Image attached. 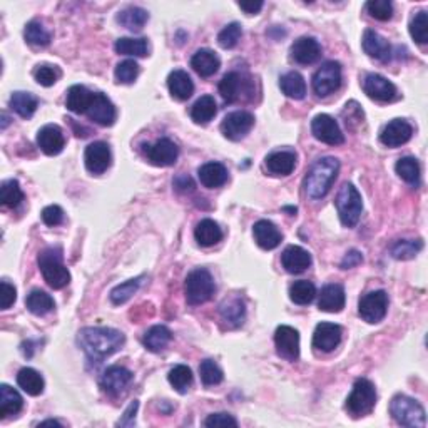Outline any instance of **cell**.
Returning <instances> with one entry per match:
<instances>
[{
  "label": "cell",
  "mask_w": 428,
  "mask_h": 428,
  "mask_svg": "<svg viewBox=\"0 0 428 428\" xmlns=\"http://www.w3.org/2000/svg\"><path fill=\"white\" fill-rule=\"evenodd\" d=\"M362 261H363V255L357 250H351L345 255V258L341 259L340 267H341V269H350V268L358 267V264H362Z\"/></svg>",
  "instance_id": "obj_60"
},
{
  "label": "cell",
  "mask_w": 428,
  "mask_h": 428,
  "mask_svg": "<svg viewBox=\"0 0 428 428\" xmlns=\"http://www.w3.org/2000/svg\"><path fill=\"white\" fill-rule=\"evenodd\" d=\"M279 87H281V91L286 97L295 99V101H301L306 96V82L303 75L296 71L286 72L285 75H281Z\"/></svg>",
  "instance_id": "obj_36"
},
{
  "label": "cell",
  "mask_w": 428,
  "mask_h": 428,
  "mask_svg": "<svg viewBox=\"0 0 428 428\" xmlns=\"http://www.w3.org/2000/svg\"><path fill=\"white\" fill-rule=\"evenodd\" d=\"M365 7H367V12L377 20H390L391 16H393V6L389 0H372V2H367Z\"/></svg>",
  "instance_id": "obj_54"
},
{
  "label": "cell",
  "mask_w": 428,
  "mask_h": 428,
  "mask_svg": "<svg viewBox=\"0 0 428 428\" xmlns=\"http://www.w3.org/2000/svg\"><path fill=\"white\" fill-rule=\"evenodd\" d=\"M39 427H62V423L57 420H46V422H40Z\"/></svg>",
  "instance_id": "obj_63"
},
{
  "label": "cell",
  "mask_w": 428,
  "mask_h": 428,
  "mask_svg": "<svg viewBox=\"0 0 428 428\" xmlns=\"http://www.w3.org/2000/svg\"><path fill=\"white\" fill-rule=\"evenodd\" d=\"M221 319L228 324V328H238L245 323L246 318V306L245 301L238 296H233L226 301H223L219 306Z\"/></svg>",
  "instance_id": "obj_27"
},
{
  "label": "cell",
  "mask_w": 428,
  "mask_h": 428,
  "mask_svg": "<svg viewBox=\"0 0 428 428\" xmlns=\"http://www.w3.org/2000/svg\"><path fill=\"white\" fill-rule=\"evenodd\" d=\"M142 152L151 164L168 168L178 161L179 147L168 137L157 139L154 144H142Z\"/></svg>",
  "instance_id": "obj_11"
},
{
  "label": "cell",
  "mask_w": 428,
  "mask_h": 428,
  "mask_svg": "<svg viewBox=\"0 0 428 428\" xmlns=\"http://www.w3.org/2000/svg\"><path fill=\"white\" fill-rule=\"evenodd\" d=\"M214 279L204 268H197L188 274L184 283V293L189 305H202L214 295Z\"/></svg>",
  "instance_id": "obj_7"
},
{
  "label": "cell",
  "mask_w": 428,
  "mask_h": 428,
  "mask_svg": "<svg viewBox=\"0 0 428 428\" xmlns=\"http://www.w3.org/2000/svg\"><path fill=\"white\" fill-rule=\"evenodd\" d=\"M317 296V286L308 279H300L290 286V300L295 305H308Z\"/></svg>",
  "instance_id": "obj_44"
},
{
  "label": "cell",
  "mask_w": 428,
  "mask_h": 428,
  "mask_svg": "<svg viewBox=\"0 0 428 428\" xmlns=\"http://www.w3.org/2000/svg\"><path fill=\"white\" fill-rule=\"evenodd\" d=\"M195 238L197 245L202 247H209L218 245L223 240V231L218 226V223L213 219H202L197 223L195 229Z\"/></svg>",
  "instance_id": "obj_34"
},
{
  "label": "cell",
  "mask_w": 428,
  "mask_h": 428,
  "mask_svg": "<svg viewBox=\"0 0 428 428\" xmlns=\"http://www.w3.org/2000/svg\"><path fill=\"white\" fill-rule=\"evenodd\" d=\"M255 126V116L247 111H234L228 114L221 123V133L229 141L245 139Z\"/></svg>",
  "instance_id": "obj_10"
},
{
  "label": "cell",
  "mask_w": 428,
  "mask_h": 428,
  "mask_svg": "<svg viewBox=\"0 0 428 428\" xmlns=\"http://www.w3.org/2000/svg\"><path fill=\"white\" fill-rule=\"evenodd\" d=\"M94 97V92L89 91L87 87L84 85H72V87L67 91V97H66V106L67 109L74 114H85L91 106Z\"/></svg>",
  "instance_id": "obj_32"
},
{
  "label": "cell",
  "mask_w": 428,
  "mask_h": 428,
  "mask_svg": "<svg viewBox=\"0 0 428 428\" xmlns=\"http://www.w3.org/2000/svg\"><path fill=\"white\" fill-rule=\"evenodd\" d=\"M410 35L417 44H427L428 42V16L425 11L417 12L415 16L410 20Z\"/></svg>",
  "instance_id": "obj_50"
},
{
  "label": "cell",
  "mask_w": 428,
  "mask_h": 428,
  "mask_svg": "<svg viewBox=\"0 0 428 428\" xmlns=\"http://www.w3.org/2000/svg\"><path fill=\"white\" fill-rule=\"evenodd\" d=\"M168 380L171 386L178 391V393H188V390L192 385V372L186 365H176L173 370L169 372Z\"/></svg>",
  "instance_id": "obj_45"
},
{
  "label": "cell",
  "mask_w": 428,
  "mask_h": 428,
  "mask_svg": "<svg viewBox=\"0 0 428 428\" xmlns=\"http://www.w3.org/2000/svg\"><path fill=\"white\" fill-rule=\"evenodd\" d=\"M246 85L247 82L240 72H228L219 82V94L224 102L233 104V102L240 101L243 94L246 92Z\"/></svg>",
  "instance_id": "obj_24"
},
{
  "label": "cell",
  "mask_w": 428,
  "mask_h": 428,
  "mask_svg": "<svg viewBox=\"0 0 428 428\" xmlns=\"http://www.w3.org/2000/svg\"><path fill=\"white\" fill-rule=\"evenodd\" d=\"M389 310V295L383 290L372 291L365 295L358 303V314L363 322L375 324L386 317Z\"/></svg>",
  "instance_id": "obj_9"
},
{
  "label": "cell",
  "mask_w": 428,
  "mask_h": 428,
  "mask_svg": "<svg viewBox=\"0 0 428 428\" xmlns=\"http://www.w3.org/2000/svg\"><path fill=\"white\" fill-rule=\"evenodd\" d=\"M200 375L201 380L206 386H213V385H219L223 381V370L218 367V363L213 362V360H204L200 365Z\"/></svg>",
  "instance_id": "obj_52"
},
{
  "label": "cell",
  "mask_w": 428,
  "mask_h": 428,
  "mask_svg": "<svg viewBox=\"0 0 428 428\" xmlns=\"http://www.w3.org/2000/svg\"><path fill=\"white\" fill-rule=\"evenodd\" d=\"M133 378H134L133 373H130L128 368L119 367V365H114V367L107 368V370L104 372V375H102L101 389H102V391H106L107 395L117 396L128 389L129 383L133 381Z\"/></svg>",
  "instance_id": "obj_18"
},
{
  "label": "cell",
  "mask_w": 428,
  "mask_h": 428,
  "mask_svg": "<svg viewBox=\"0 0 428 428\" xmlns=\"http://www.w3.org/2000/svg\"><path fill=\"white\" fill-rule=\"evenodd\" d=\"M263 6H264V4L261 2V0H256V2L253 0V2H240V4H238V7H240L243 12H246L247 16H255V13H258L261 8H263Z\"/></svg>",
  "instance_id": "obj_62"
},
{
  "label": "cell",
  "mask_w": 428,
  "mask_h": 428,
  "mask_svg": "<svg viewBox=\"0 0 428 428\" xmlns=\"http://www.w3.org/2000/svg\"><path fill=\"white\" fill-rule=\"evenodd\" d=\"M218 112V106L213 96H202L191 107V119L196 124H208Z\"/></svg>",
  "instance_id": "obj_42"
},
{
  "label": "cell",
  "mask_w": 428,
  "mask_h": 428,
  "mask_svg": "<svg viewBox=\"0 0 428 428\" xmlns=\"http://www.w3.org/2000/svg\"><path fill=\"white\" fill-rule=\"evenodd\" d=\"M37 144L40 151L47 156L61 154L66 146V137L57 124H47L39 130Z\"/></svg>",
  "instance_id": "obj_20"
},
{
  "label": "cell",
  "mask_w": 428,
  "mask_h": 428,
  "mask_svg": "<svg viewBox=\"0 0 428 428\" xmlns=\"http://www.w3.org/2000/svg\"><path fill=\"white\" fill-rule=\"evenodd\" d=\"M173 184H174V188L178 189V191H181V192L192 191V188H195V183H192V179L189 178V176H186V174L178 176V178L174 179Z\"/></svg>",
  "instance_id": "obj_61"
},
{
  "label": "cell",
  "mask_w": 428,
  "mask_h": 428,
  "mask_svg": "<svg viewBox=\"0 0 428 428\" xmlns=\"http://www.w3.org/2000/svg\"><path fill=\"white\" fill-rule=\"evenodd\" d=\"M197 178L204 188H221L228 181V169L221 162H206L197 169Z\"/></svg>",
  "instance_id": "obj_31"
},
{
  "label": "cell",
  "mask_w": 428,
  "mask_h": 428,
  "mask_svg": "<svg viewBox=\"0 0 428 428\" xmlns=\"http://www.w3.org/2000/svg\"><path fill=\"white\" fill-rule=\"evenodd\" d=\"M363 91L368 97L378 102H391L398 97L395 84L380 74H368L363 79Z\"/></svg>",
  "instance_id": "obj_14"
},
{
  "label": "cell",
  "mask_w": 428,
  "mask_h": 428,
  "mask_svg": "<svg viewBox=\"0 0 428 428\" xmlns=\"http://www.w3.org/2000/svg\"><path fill=\"white\" fill-rule=\"evenodd\" d=\"M264 166L274 176H288L296 166V154L293 151H274L267 156Z\"/></svg>",
  "instance_id": "obj_30"
},
{
  "label": "cell",
  "mask_w": 428,
  "mask_h": 428,
  "mask_svg": "<svg viewBox=\"0 0 428 428\" xmlns=\"http://www.w3.org/2000/svg\"><path fill=\"white\" fill-rule=\"evenodd\" d=\"M22 407H24V400H22L19 391L13 390L6 383L0 385V418L17 415Z\"/></svg>",
  "instance_id": "obj_33"
},
{
  "label": "cell",
  "mask_w": 428,
  "mask_h": 428,
  "mask_svg": "<svg viewBox=\"0 0 428 428\" xmlns=\"http://www.w3.org/2000/svg\"><path fill=\"white\" fill-rule=\"evenodd\" d=\"M345 290L341 285H326L319 293L318 308L326 313H340L345 308Z\"/></svg>",
  "instance_id": "obj_26"
},
{
  "label": "cell",
  "mask_w": 428,
  "mask_h": 428,
  "mask_svg": "<svg viewBox=\"0 0 428 428\" xmlns=\"http://www.w3.org/2000/svg\"><path fill=\"white\" fill-rule=\"evenodd\" d=\"M144 276H137L134 279H128L126 283H121V285H117L114 290L111 291V301L114 305H124L126 301L133 298L134 295H136L139 286H141Z\"/></svg>",
  "instance_id": "obj_47"
},
{
  "label": "cell",
  "mask_w": 428,
  "mask_h": 428,
  "mask_svg": "<svg viewBox=\"0 0 428 428\" xmlns=\"http://www.w3.org/2000/svg\"><path fill=\"white\" fill-rule=\"evenodd\" d=\"M37 99H35L30 92H22L17 91L11 96V107L12 111H16L17 114L24 119H29V117L34 116V112L37 111Z\"/></svg>",
  "instance_id": "obj_43"
},
{
  "label": "cell",
  "mask_w": 428,
  "mask_h": 428,
  "mask_svg": "<svg viewBox=\"0 0 428 428\" xmlns=\"http://www.w3.org/2000/svg\"><path fill=\"white\" fill-rule=\"evenodd\" d=\"M191 67L200 74L201 78H211L219 71L221 61L218 54L211 49H200L195 56L191 57Z\"/></svg>",
  "instance_id": "obj_29"
},
{
  "label": "cell",
  "mask_w": 428,
  "mask_h": 428,
  "mask_svg": "<svg viewBox=\"0 0 428 428\" xmlns=\"http://www.w3.org/2000/svg\"><path fill=\"white\" fill-rule=\"evenodd\" d=\"M313 91L318 97H326L338 91L341 85V66L336 61H328L313 74Z\"/></svg>",
  "instance_id": "obj_8"
},
{
  "label": "cell",
  "mask_w": 428,
  "mask_h": 428,
  "mask_svg": "<svg viewBox=\"0 0 428 428\" xmlns=\"http://www.w3.org/2000/svg\"><path fill=\"white\" fill-rule=\"evenodd\" d=\"M341 335L343 331H341L340 324L319 323L313 333V348L323 351V353H330L340 345Z\"/></svg>",
  "instance_id": "obj_19"
},
{
  "label": "cell",
  "mask_w": 428,
  "mask_h": 428,
  "mask_svg": "<svg viewBox=\"0 0 428 428\" xmlns=\"http://www.w3.org/2000/svg\"><path fill=\"white\" fill-rule=\"evenodd\" d=\"M116 20L119 22L121 25L126 27V29L133 30V32H136V30H141L144 25H146V22L149 20V13H147L144 8L141 7H126L117 13Z\"/></svg>",
  "instance_id": "obj_37"
},
{
  "label": "cell",
  "mask_w": 428,
  "mask_h": 428,
  "mask_svg": "<svg viewBox=\"0 0 428 428\" xmlns=\"http://www.w3.org/2000/svg\"><path fill=\"white\" fill-rule=\"evenodd\" d=\"M338 171H340V161L336 157H322L310 168L306 174L303 188L306 196L310 200H322L330 192V189L335 183Z\"/></svg>",
  "instance_id": "obj_2"
},
{
  "label": "cell",
  "mask_w": 428,
  "mask_h": 428,
  "mask_svg": "<svg viewBox=\"0 0 428 428\" xmlns=\"http://www.w3.org/2000/svg\"><path fill=\"white\" fill-rule=\"evenodd\" d=\"M2 119H4V123H2V129H6V128H7V124H8V117H7L6 114H2Z\"/></svg>",
  "instance_id": "obj_64"
},
{
  "label": "cell",
  "mask_w": 428,
  "mask_h": 428,
  "mask_svg": "<svg viewBox=\"0 0 428 428\" xmlns=\"http://www.w3.org/2000/svg\"><path fill=\"white\" fill-rule=\"evenodd\" d=\"M204 427L218 428V427H238V420L229 413H211L204 420Z\"/></svg>",
  "instance_id": "obj_56"
},
{
  "label": "cell",
  "mask_w": 428,
  "mask_h": 428,
  "mask_svg": "<svg viewBox=\"0 0 428 428\" xmlns=\"http://www.w3.org/2000/svg\"><path fill=\"white\" fill-rule=\"evenodd\" d=\"M171 340H173V333L169 328L164 324H156L144 333L142 343L152 353H157V351L164 350L171 343Z\"/></svg>",
  "instance_id": "obj_35"
},
{
  "label": "cell",
  "mask_w": 428,
  "mask_h": 428,
  "mask_svg": "<svg viewBox=\"0 0 428 428\" xmlns=\"http://www.w3.org/2000/svg\"><path fill=\"white\" fill-rule=\"evenodd\" d=\"M42 221L51 228L59 226V224L64 221V211H62L61 206L57 204L47 206V208H44L42 211Z\"/></svg>",
  "instance_id": "obj_57"
},
{
  "label": "cell",
  "mask_w": 428,
  "mask_h": 428,
  "mask_svg": "<svg viewBox=\"0 0 428 428\" xmlns=\"http://www.w3.org/2000/svg\"><path fill=\"white\" fill-rule=\"evenodd\" d=\"M34 78L37 80V84L44 85V87H51L61 78V71L54 66H40L35 69Z\"/></svg>",
  "instance_id": "obj_55"
},
{
  "label": "cell",
  "mask_w": 428,
  "mask_h": 428,
  "mask_svg": "<svg viewBox=\"0 0 428 428\" xmlns=\"http://www.w3.org/2000/svg\"><path fill=\"white\" fill-rule=\"evenodd\" d=\"M281 264L288 273L300 274L312 267V255L301 246H288L281 255Z\"/></svg>",
  "instance_id": "obj_22"
},
{
  "label": "cell",
  "mask_w": 428,
  "mask_h": 428,
  "mask_svg": "<svg viewBox=\"0 0 428 428\" xmlns=\"http://www.w3.org/2000/svg\"><path fill=\"white\" fill-rule=\"evenodd\" d=\"M291 59L296 64L301 66H310L314 64L319 57H322V46L317 39L313 37H300L295 40L290 49Z\"/></svg>",
  "instance_id": "obj_21"
},
{
  "label": "cell",
  "mask_w": 428,
  "mask_h": 428,
  "mask_svg": "<svg viewBox=\"0 0 428 428\" xmlns=\"http://www.w3.org/2000/svg\"><path fill=\"white\" fill-rule=\"evenodd\" d=\"M111 159H112L111 149L106 142L97 141V142L89 144V146L85 147L84 162H85V168H87L89 173H92V174L106 173L111 166Z\"/></svg>",
  "instance_id": "obj_15"
},
{
  "label": "cell",
  "mask_w": 428,
  "mask_h": 428,
  "mask_svg": "<svg viewBox=\"0 0 428 428\" xmlns=\"http://www.w3.org/2000/svg\"><path fill=\"white\" fill-rule=\"evenodd\" d=\"M395 171L405 183L410 184V186L417 188L418 184H420L422 169L415 157L407 156V157H402V159H398L395 164Z\"/></svg>",
  "instance_id": "obj_40"
},
{
  "label": "cell",
  "mask_w": 428,
  "mask_h": 428,
  "mask_svg": "<svg viewBox=\"0 0 428 428\" xmlns=\"http://www.w3.org/2000/svg\"><path fill=\"white\" fill-rule=\"evenodd\" d=\"M124 341L126 336L123 333L107 326H87L78 335L79 346L92 363L104 362L107 357L121 350Z\"/></svg>",
  "instance_id": "obj_1"
},
{
  "label": "cell",
  "mask_w": 428,
  "mask_h": 428,
  "mask_svg": "<svg viewBox=\"0 0 428 428\" xmlns=\"http://www.w3.org/2000/svg\"><path fill=\"white\" fill-rule=\"evenodd\" d=\"M24 201V192H22L20 184L16 179L4 181L0 186V202L6 208H17Z\"/></svg>",
  "instance_id": "obj_46"
},
{
  "label": "cell",
  "mask_w": 428,
  "mask_h": 428,
  "mask_svg": "<svg viewBox=\"0 0 428 428\" xmlns=\"http://www.w3.org/2000/svg\"><path fill=\"white\" fill-rule=\"evenodd\" d=\"M274 345L279 357L295 362L300 357V333L293 326L281 324L274 331Z\"/></svg>",
  "instance_id": "obj_13"
},
{
  "label": "cell",
  "mask_w": 428,
  "mask_h": 428,
  "mask_svg": "<svg viewBox=\"0 0 428 428\" xmlns=\"http://www.w3.org/2000/svg\"><path fill=\"white\" fill-rule=\"evenodd\" d=\"M24 37L25 42L30 44V46L35 47H46L51 42V34L47 32L46 27H44L40 22L32 20L25 25L24 29Z\"/></svg>",
  "instance_id": "obj_48"
},
{
  "label": "cell",
  "mask_w": 428,
  "mask_h": 428,
  "mask_svg": "<svg viewBox=\"0 0 428 428\" xmlns=\"http://www.w3.org/2000/svg\"><path fill=\"white\" fill-rule=\"evenodd\" d=\"M423 247L422 240H402L391 246V256L395 259H412L420 253Z\"/></svg>",
  "instance_id": "obj_49"
},
{
  "label": "cell",
  "mask_w": 428,
  "mask_h": 428,
  "mask_svg": "<svg viewBox=\"0 0 428 428\" xmlns=\"http://www.w3.org/2000/svg\"><path fill=\"white\" fill-rule=\"evenodd\" d=\"M0 286H2V310H8L13 303H16L17 290L13 288V285H11V283L6 281V279L0 283Z\"/></svg>",
  "instance_id": "obj_58"
},
{
  "label": "cell",
  "mask_w": 428,
  "mask_h": 428,
  "mask_svg": "<svg viewBox=\"0 0 428 428\" xmlns=\"http://www.w3.org/2000/svg\"><path fill=\"white\" fill-rule=\"evenodd\" d=\"M114 75H116V82L133 84L139 75L137 62L133 61V59H126V61L119 62V64L116 66Z\"/></svg>",
  "instance_id": "obj_51"
},
{
  "label": "cell",
  "mask_w": 428,
  "mask_h": 428,
  "mask_svg": "<svg viewBox=\"0 0 428 428\" xmlns=\"http://www.w3.org/2000/svg\"><path fill=\"white\" fill-rule=\"evenodd\" d=\"M25 306L30 313L35 314V317H44V314L52 312L56 303H54L52 296L49 295V293L42 290H32L29 295H27Z\"/></svg>",
  "instance_id": "obj_39"
},
{
  "label": "cell",
  "mask_w": 428,
  "mask_h": 428,
  "mask_svg": "<svg viewBox=\"0 0 428 428\" xmlns=\"http://www.w3.org/2000/svg\"><path fill=\"white\" fill-rule=\"evenodd\" d=\"M253 236H255L256 245L267 251L278 247L279 245H281V240H283L279 229L274 226L271 221H268V219H259L258 223H255Z\"/></svg>",
  "instance_id": "obj_25"
},
{
  "label": "cell",
  "mask_w": 428,
  "mask_h": 428,
  "mask_svg": "<svg viewBox=\"0 0 428 428\" xmlns=\"http://www.w3.org/2000/svg\"><path fill=\"white\" fill-rule=\"evenodd\" d=\"M413 136L412 124L405 119L390 121L380 133V142L386 147H400L407 144Z\"/></svg>",
  "instance_id": "obj_16"
},
{
  "label": "cell",
  "mask_w": 428,
  "mask_h": 428,
  "mask_svg": "<svg viewBox=\"0 0 428 428\" xmlns=\"http://www.w3.org/2000/svg\"><path fill=\"white\" fill-rule=\"evenodd\" d=\"M116 52L121 56H133V57H146L149 52V44L147 39H133V37H121L116 40Z\"/></svg>",
  "instance_id": "obj_41"
},
{
  "label": "cell",
  "mask_w": 428,
  "mask_h": 428,
  "mask_svg": "<svg viewBox=\"0 0 428 428\" xmlns=\"http://www.w3.org/2000/svg\"><path fill=\"white\" fill-rule=\"evenodd\" d=\"M377 403L375 385L367 378H358L355 381L353 390L346 398V410L351 417H363L370 413Z\"/></svg>",
  "instance_id": "obj_6"
},
{
  "label": "cell",
  "mask_w": 428,
  "mask_h": 428,
  "mask_svg": "<svg viewBox=\"0 0 428 428\" xmlns=\"http://www.w3.org/2000/svg\"><path fill=\"white\" fill-rule=\"evenodd\" d=\"M137 408H139V402H136V400H134V402L130 403L128 408H126L123 418H121V420L117 422V427H134V425H136Z\"/></svg>",
  "instance_id": "obj_59"
},
{
  "label": "cell",
  "mask_w": 428,
  "mask_h": 428,
  "mask_svg": "<svg viewBox=\"0 0 428 428\" xmlns=\"http://www.w3.org/2000/svg\"><path fill=\"white\" fill-rule=\"evenodd\" d=\"M241 35H243L241 25L238 24V22H231V24H228L219 32L218 42H219V46L223 47V49H233V47L238 46V42H240Z\"/></svg>",
  "instance_id": "obj_53"
},
{
  "label": "cell",
  "mask_w": 428,
  "mask_h": 428,
  "mask_svg": "<svg viewBox=\"0 0 428 428\" xmlns=\"http://www.w3.org/2000/svg\"><path fill=\"white\" fill-rule=\"evenodd\" d=\"M390 413L402 427L423 428L427 423L425 408L407 395H395L390 402Z\"/></svg>",
  "instance_id": "obj_4"
},
{
  "label": "cell",
  "mask_w": 428,
  "mask_h": 428,
  "mask_svg": "<svg viewBox=\"0 0 428 428\" xmlns=\"http://www.w3.org/2000/svg\"><path fill=\"white\" fill-rule=\"evenodd\" d=\"M85 114L89 116V119L94 121V123L99 126H104V128H109L116 123L117 117V111L114 104L111 102V99L102 92H96L92 97L91 106Z\"/></svg>",
  "instance_id": "obj_17"
},
{
  "label": "cell",
  "mask_w": 428,
  "mask_h": 428,
  "mask_svg": "<svg viewBox=\"0 0 428 428\" xmlns=\"http://www.w3.org/2000/svg\"><path fill=\"white\" fill-rule=\"evenodd\" d=\"M168 87L171 96H173L176 101H188V99L192 96V92H195V84H192L191 78H189L186 71L181 69L171 72L168 78Z\"/></svg>",
  "instance_id": "obj_28"
},
{
  "label": "cell",
  "mask_w": 428,
  "mask_h": 428,
  "mask_svg": "<svg viewBox=\"0 0 428 428\" xmlns=\"http://www.w3.org/2000/svg\"><path fill=\"white\" fill-rule=\"evenodd\" d=\"M312 133L319 142L328 146H340L345 142V134L341 133L340 124L328 114H318L312 121Z\"/></svg>",
  "instance_id": "obj_12"
},
{
  "label": "cell",
  "mask_w": 428,
  "mask_h": 428,
  "mask_svg": "<svg viewBox=\"0 0 428 428\" xmlns=\"http://www.w3.org/2000/svg\"><path fill=\"white\" fill-rule=\"evenodd\" d=\"M17 383H19L20 389L30 396H39L44 391V386H46L42 375H40L37 370L29 367L22 368V370L17 373Z\"/></svg>",
  "instance_id": "obj_38"
},
{
  "label": "cell",
  "mask_w": 428,
  "mask_h": 428,
  "mask_svg": "<svg viewBox=\"0 0 428 428\" xmlns=\"http://www.w3.org/2000/svg\"><path fill=\"white\" fill-rule=\"evenodd\" d=\"M362 46H363L365 54H368L370 57L377 59V61H381V62L390 61V57H391L390 42L385 37H381L380 34L375 32V30H372V29L365 30Z\"/></svg>",
  "instance_id": "obj_23"
},
{
  "label": "cell",
  "mask_w": 428,
  "mask_h": 428,
  "mask_svg": "<svg viewBox=\"0 0 428 428\" xmlns=\"http://www.w3.org/2000/svg\"><path fill=\"white\" fill-rule=\"evenodd\" d=\"M336 211L341 224L346 228H355L363 211V201L358 189L351 183H345L336 196Z\"/></svg>",
  "instance_id": "obj_5"
},
{
  "label": "cell",
  "mask_w": 428,
  "mask_h": 428,
  "mask_svg": "<svg viewBox=\"0 0 428 428\" xmlns=\"http://www.w3.org/2000/svg\"><path fill=\"white\" fill-rule=\"evenodd\" d=\"M39 268L46 283L54 290H62L71 283V273L62 263L61 247H47L39 255Z\"/></svg>",
  "instance_id": "obj_3"
}]
</instances>
